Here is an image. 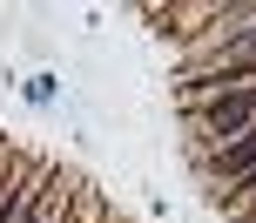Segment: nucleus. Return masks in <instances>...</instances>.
Wrapping results in <instances>:
<instances>
[{
  "label": "nucleus",
  "mask_w": 256,
  "mask_h": 223,
  "mask_svg": "<svg viewBox=\"0 0 256 223\" xmlns=\"http://www.w3.org/2000/svg\"><path fill=\"white\" fill-rule=\"evenodd\" d=\"M236 223H256V210H250V216H236Z\"/></svg>",
  "instance_id": "obj_10"
},
{
  "label": "nucleus",
  "mask_w": 256,
  "mask_h": 223,
  "mask_svg": "<svg viewBox=\"0 0 256 223\" xmlns=\"http://www.w3.org/2000/svg\"><path fill=\"white\" fill-rule=\"evenodd\" d=\"M236 68H256V34H250V41H230V48H216V54H209V61L182 68L176 81H189V75H236Z\"/></svg>",
  "instance_id": "obj_6"
},
{
  "label": "nucleus",
  "mask_w": 256,
  "mask_h": 223,
  "mask_svg": "<svg viewBox=\"0 0 256 223\" xmlns=\"http://www.w3.org/2000/svg\"><path fill=\"white\" fill-rule=\"evenodd\" d=\"M202 169L222 176V189H236L243 176H256V135H243V142H230V149H216V156H202Z\"/></svg>",
  "instance_id": "obj_5"
},
{
  "label": "nucleus",
  "mask_w": 256,
  "mask_h": 223,
  "mask_svg": "<svg viewBox=\"0 0 256 223\" xmlns=\"http://www.w3.org/2000/svg\"><path fill=\"white\" fill-rule=\"evenodd\" d=\"M250 34H256V0H250V7H236V0H230V7H209V27H196L189 61H182V68L209 61L216 48H230V41H250Z\"/></svg>",
  "instance_id": "obj_3"
},
{
  "label": "nucleus",
  "mask_w": 256,
  "mask_h": 223,
  "mask_svg": "<svg viewBox=\"0 0 256 223\" xmlns=\"http://www.w3.org/2000/svg\"><path fill=\"white\" fill-rule=\"evenodd\" d=\"M102 223H115V216H102Z\"/></svg>",
  "instance_id": "obj_11"
},
{
  "label": "nucleus",
  "mask_w": 256,
  "mask_h": 223,
  "mask_svg": "<svg viewBox=\"0 0 256 223\" xmlns=\"http://www.w3.org/2000/svg\"><path fill=\"white\" fill-rule=\"evenodd\" d=\"M256 135V108H216V115H196V156H216V149Z\"/></svg>",
  "instance_id": "obj_4"
},
{
  "label": "nucleus",
  "mask_w": 256,
  "mask_h": 223,
  "mask_svg": "<svg viewBox=\"0 0 256 223\" xmlns=\"http://www.w3.org/2000/svg\"><path fill=\"white\" fill-rule=\"evenodd\" d=\"M256 210V176H243L236 189H222V223H236V216H250Z\"/></svg>",
  "instance_id": "obj_8"
},
{
  "label": "nucleus",
  "mask_w": 256,
  "mask_h": 223,
  "mask_svg": "<svg viewBox=\"0 0 256 223\" xmlns=\"http://www.w3.org/2000/svg\"><path fill=\"white\" fill-rule=\"evenodd\" d=\"M74 203H81V189H74V183H54V196L40 203V216H34V223H74Z\"/></svg>",
  "instance_id": "obj_7"
},
{
  "label": "nucleus",
  "mask_w": 256,
  "mask_h": 223,
  "mask_svg": "<svg viewBox=\"0 0 256 223\" xmlns=\"http://www.w3.org/2000/svg\"><path fill=\"white\" fill-rule=\"evenodd\" d=\"M182 115H216V108H256V68H236V75H189L176 88Z\"/></svg>",
  "instance_id": "obj_1"
},
{
  "label": "nucleus",
  "mask_w": 256,
  "mask_h": 223,
  "mask_svg": "<svg viewBox=\"0 0 256 223\" xmlns=\"http://www.w3.org/2000/svg\"><path fill=\"white\" fill-rule=\"evenodd\" d=\"M54 183H61V176H54L48 162L20 156V169H14V183L0 189V223H34V216H40V203L54 196Z\"/></svg>",
  "instance_id": "obj_2"
},
{
  "label": "nucleus",
  "mask_w": 256,
  "mask_h": 223,
  "mask_svg": "<svg viewBox=\"0 0 256 223\" xmlns=\"http://www.w3.org/2000/svg\"><path fill=\"white\" fill-rule=\"evenodd\" d=\"M27 102H54V75H34V81H27Z\"/></svg>",
  "instance_id": "obj_9"
}]
</instances>
